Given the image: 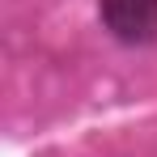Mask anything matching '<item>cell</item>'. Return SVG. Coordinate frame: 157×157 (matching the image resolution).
<instances>
[{
  "mask_svg": "<svg viewBox=\"0 0 157 157\" xmlns=\"http://www.w3.org/2000/svg\"><path fill=\"white\" fill-rule=\"evenodd\" d=\"M98 9L119 43L144 47L157 38V0H98Z\"/></svg>",
  "mask_w": 157,
  "mask_h": 157,
  "instance_id": "6da1fadb",
  "label": "cell"
}]
</instances>
